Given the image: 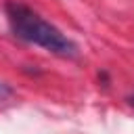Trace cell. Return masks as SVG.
<instances>
[{"instance_id":"7a4b0ae2","label":"cell","mask_w":134,"mask_h":134,"mask_svg":"<svg viewBox=\"0 0 134 134\" xmlns=\"http://www.w3.org/2000/svg\"><path fill=\"white\" fill-rule=\"evenodd\" d=\"M128 103H130V105L134 107V94H130V96H128Z\"/></svg>"},{"instance_id":"6da1fadb","label":"cell","mask_w":134,"mask_h":134,"mask_svg":"<svg viewBox=\"0 0 134 134\" xmlns=\"http://www.w3.org/2000/svg\"><path fill=\"white\" fill-rule=\"evenodd\" d=\"M6 17H8L13 34L19 40L36 44L59 57H75V52H77L75 44L65 34H61V29H57L52 23H48L44 17H40L29 6L21 4V2H8Z\"/></svg>"},{"instance_id":"3957f363","label":"cell","mask_w":134,"mask_h":134,"mask_svg":"<svg viewBox=\"0 0 134 134\" xmlns=\"http://www.w3.org/2000/svg\"><path fill=\"white\" fill-rule=\"evenodd\" d=\"M2 92H4V86H2V84H0V94H2Z\"/></svg>"}]
</instances>
